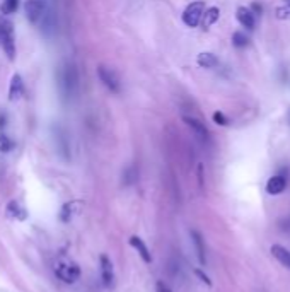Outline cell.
Segmentation results:
<instances>
[{"instance_id":"cell-1","label":"cell","mask_w":290,"mask_h":292,"mask_svg":"<svg viewBox=\"0 0 290 292\" xmlns=\"http://www.w3.org/2000/svg\"><path fill=\"white\" fill-rule=\"evenodd\" d=\"M58 91L63 101H73L79 94V72L73 61H63L58 67Z\"/></svg>"},{"instance_id":"cell-2","label":"cell","mask_w":290,"mask_h":292,"mask_svg":"<svg viewBox=\"0 0 290 292\" xmlns=\"http://www.w3.org/2000/svg\"><path fill=\"white\" fill-rule=\"evenodd\" d=\"M0 45H2L3 52H5L7 58H15V38H14V28L12 22L3 19L0 21Z\"/></svg>"},{"instance_id":"cell-3","label":"cell","mask_w":290,"mask_h":292,"mask_svg":"<svg viewBox=\"0 0 290 292\" xmlns=\"http://www.w3.org/2000/svg\"><path fill=\"white\" fill-rule=\"evenodd\" d=\"M55 274L58 279H61L65 284H73L79 280L80 277V268L77 263L68 260H60L55 263Z\"/></svg>"},{"instance_id":"cell-4","label":"cell","mask_w":290,"mask_h":292,"mask_svg":"<svg viewBox=\"0 0 290 292\" xmlns=\"http://www.w3.org/2000/svg\"><path fill=\"white\" fill-rule=\"evenodd\" d=\"M52 133H53V140H55V147L58 154H60L65 161H70V140H68L67 130L57 123V125L52 126Z\"/></svg>"},{"instance_id":"cell-5","label":"cell","mask_w":290,"mask_h":292,"mask_svg":"<svg viewBox=\"0 0 290 292\" xmlns=\"http://www.w3.org/2000/svg\"><path fill=\"white\" fill-rule=\"evenodd\" d=\"M98 77L110 92H113V94L121 92V82H119V77L113 68L106 67V65H98Z\"/></svg>"},{"instance_id":"cell-6","label":"cell","mask_w":290,"mask_h":292,"mask_svg":"<svg viewBox=\"0 0 290 292\" xmlns=\"http://www.w3.org/2000/svg\"><path fill=\"white\" fill-rule=\"evenodd\" d=\"M38 24H40L41 28V33L45 34V36H53V34L57 33V28H58V15L55 12V9L50 5H46L43 15H41V19L38 21Z\"/></svg>"},{"instance_id":"cell-7","label":"cell","mask_w":290,"mask_h":292,"mask_svg":"<svg viewBox=\"0 0 290 292\" xmlns=\"http://www.w3.org/2000/svg\"><path fill=\"white\" fill-rule=\"evenodd\" d=\"M203 10H205L203 2H191L183 12V22L188 28H196L200 24V21H202Z\"/></svg>"},{"instance_id":"cell-8","label":"cell","mask_w":290,"mask_h":292,"mask_svg":"<svg viewBox=\"0 0 290 292\" xmlns=\"http://www.w3.org/2000/svg\"><path fill=\"white\" fill-rule=\"evenodd\" d=\"M46 0H26L24 5V12H26V19L31 22V24H38V21L41 19L45 9H46Z\"/></svg>"},{"instance_id":"cell-9","label":"cell","mask_w":290,"mask_h":292,"mask_svg":"<svg viewBox=\"0 0 290 292\" xmlns=\"http://www.w3.org/2000/svg\"><path fill=\"white\" fill-rule=\"evenodd\" d=\"M183 121L186 123L189 128L193 130V133H195L196 137L200 138L202 142H208V138H210V133H208L207 126L203 125L202 121L198 120V118H193V117H183Z\"/></svg>"},{"instance_id":"cell-10","label":"cell","mask_w":290,"mask_h":292,"mask_svg":"<svg viewBox=\"0 0 290 292\" xmlns=\"http://www.w3.org/2000/svg\"><path fill=\"white\" fill-rule=\"evenodd\" d=\"M99 265H101V279L103 284L106 287H111L115 284V270H113V263L108 258L106 255H101L99 258Z\"/></svg>"},{"instance_id":"cell-11","label":"cell","mask_w":290,"mask_h":292,"mask_svg":"<svg viewBox=\"0 0 290 292\" xmlns=\"http://www.w3.org/2000/svg\"><path fill=\"white\" fill-rule=\"evenodd\" d=\"M285 188H287V179L282 175L272 176V178L268 179V183H266V191H268L270 195H280L282 191H285Z\"/></svg>"},{"instance_id":"cell-12","label":"cell","mask_w":290,"mask_h":292,"mask_svg":"<svg viewBox=\"0 0 290 292\" xmlns=\"http://www.w3.org/2000/svg\"><path fill=\"white\" fill-rule=\"evenodd\" d=\"M130 244L131 248H135V251L140 255V258L145 261V263H152V255H150L149 248H147V244L144 243V239L138 236H131L130 237Z\"/></svg>"},{"instance_id":"cell-13","label":"cell","mask_w":290,"mask_h":292,"mask_svg":"<svg viewBox=\"0 0 290 292\" xmlns=\"http://www.w3.org/2000/svg\"><path fill=\"white\" fill-rule=\"evenodd\" d=\"M24 92V80L19 74H14L10 79V86H9V101H15L19 99Z\"/></svg>"},{"instance_id":"cell-14","label":"cell","mask_w":290,"mask_h":292,"mask_svg":"<svg viewBox=\"0 0 290 292\" xmlns=\"http://www.w3.org/2000/svg\"><path fill=\"white\" fill-rule=\"evenodd\" d=\"M189 234H191L193 246H195V251H196V256H198L200 265H205L207 263V255H205V243H203L202 234H200L198 231H191Z\"/></svg>"},{"instance_id":"cell-15","label":"cell","mask_w":290,"mask_h":292,"mask_svg":"<svg viewBox=\"0 0 290 292\" xmlns=\"http://www.w3.org/2000/svg\"><path fill=\"white\" fill-rule=\"evenodd\" d=\"M270 251H272L273 258H275L277 261H280L285 268H289L290 270V249H287L282 244H273Z\"/></svg>"},{"instance_id":"cell-16","label":"cell","mask_w":290,"mask_h":292,"mask_svg":"<svg viewBox=\"0 0 290 292\" xmlns=\"http://www.w3.org/2000/svg\"><path fill=\"white\" fill-rule=\"evenodd\" d=\"M235 17H237V21L241 22L246 29H249V31L254 29V14L251 12L247 7H239L237 12H235Z\"/></svg>"},{"instance_id":"cell-17","label":"cell","mask_w":290,"mask_h":292,"mask_svg":"<svg viewBox=\"0 0 290 292\" xmlns=\"http://www.w3.org/2000/svg\"><path fill=\"white\" fill-rule=\"evenodd\" d=\"M220 17V9L219 7H210V9L203 10V15H202V24L203 28H210L212 24H215V22L219 21Z\"/></svg>"},{"instance_id":"cell-18","label":"cell","mask_w":290,"mask_h":292,"mask_svg":"<svg viewBox=\"0 0 290 292\" xmlns=\"http://www.w3.org/2000/svg\"><path fill=\"white\" fill-rule=\"evenodd\" d=\"M7 215L15 219V221H24V219L28 217L26 209L19 202H10L9 205H7Z\"/></svg>"},{"instance_id":"cell-19","label":"cell","mask_w":290,"mask_h":292,"mask_svg":"<svg viewBox=\"0 0 290 292\" xmlns=\"http://www.w3.org/2000/svg\"><path fill=\"white\" fill-rule=\"evenodd\" d=\"M196 61H198V65H200V67H203V68H214V67H217V63H219L217 57H215L214 53H210V52L200 53Z\"/></svg>"},{"instance_id":"cell-20","label":"cell","mask_w":290,"mask_h":292,"mask_svg":"<svg viewBox=\"0 0 290 292\" xmlns=\"http://www.w3.org/2000/svg\"><path fill=\"white\" fill-rule=\"evenodd\" d=\"M137 179H138V169L135 166H130L123 171V184H125V186H131V184H135L137 183Z\"/></svg>"},{"instance_id":"cell-21","label":"cell","mask_w":290,"mask_h":292,"mask_svg":"<svg viewBox=\"0 0 290 292\" xmlns=\"http://www.w3.org/2000/svg\"><path fill=\"white\" fill-rule=\"evenodd\" d=\"M232 45H234L235 48H244V46L249 45V38H247L244 33L237 31V33L232 34Z\"/></svg>"},{"instance_id":"cell-22","label":"cell","mask_w":290,"mask_h":292,"mask_svg":"<svg viewBox=\"0 0 290 292\" xmlns=\"http://www.w3.org/2000/svg\"><path fill=\"white\" fill-rule=\"evenodd\" d=\"M14 140L5 133H0V152H10L14 149Z\"/></svg>"},{"instance_id":"cell-23","label":"cell","mask_w":290,"mask_h":292,"mask_svg":"<svg viewBox=\"0 0 290 292\" xmlns=\"http://www.w3.org/2000/svg\"><path fill=\"white\" fill-rule=\"evenodd\" d=\"M19 7V0H3L2 2V12L3 14H14Z\"/></svg>"},{"instance_id":"cell-24","label":"cell","mask_w":290,"mask_h":292,"mask_svg":"<svg viewBox=\"0 0 290 292\" xmlns=\"http://www.w3.org/2000/svg\"><path fill=\"white\" fill-rule=\"evenodd\" d=\"M278 19H284V21H290V3H285V5L278 7L275 10Z\"/></svg>"},{"instance_id":"cell-25","label":"cell","mask_w":290,"mask_h":292,"mask_svg":"<svg viewBox=\"0 0 290 292\" xmlns=\"http://www.w3.org/2000/svg\"><path fill=\"white\" fill-rule=\"evenodd\" d=\"M72 205L73 203H65L63 207H61V212H60V219L63 222H68L72 217Z\"/></svg>"},{"instance_id":"cell-26","label":"cell","mask_w":290,"mask_h":292,"mask_svg":"<svg viewBox=\"0 0 290 292\" xmlns=\"http://www.w3.org/2000/svg\"><path fill=\"white\" fill-rule=\"evenodd\" d=\"M212 118H214V121L217 123V125H220V126H226L227 123H229V120H227V117L222 113V111H215L214 117H212Z\"/></svg>"},{"instance_id":"cell-27","label":"cell","mask_w":290,"mask_h":292,"mask_svg":"<svg viewBox=\"0 0 290 292\" xmlns=\"http://www.w3.org/2000/svg\"><path fill=\"white\" fill-rule=\"evenodd\" d=\"M195 275L198 277L200 280H202V282L205 284V286L212 287V280H210V277H208V275H205V274H203V270H200V268H196V270H195Z\"/></svg>"},{"instance_id":"cell-28","label":"cell","mask_w":290,"mask_h":292,"mask_svg":"<svg viewBox=\"0 0 290 292\" xmlns=\"http://www.w3.org/2000/svg\"><path fill=\"white\" fill-rule=\"evenodd\" d=\"M156 289H157V292H173L171 289H169L168 286H166L164 282H161V280H159V282L156 284Z\"/></svg>"},{"instance_id":"cell-29","label":"cell","mask_w":290,"mask_h":292,"mask_svg":"<svg viewBox=\"0 0 290 292\" xmlns=\"http://www.w3.org/2000/svg\"><path fill=\"white\" fill-rule=\"evenodd\" d=\"M5 125H7V115L0 111V130L5 128Z\"/></svg>"},{"instance_id":"cell-30","label":"cell","mask_w":290,"mask_h":292,"mask_svg":"<svg viewBox=\"0 0 290 292\" xmlns=\"http://www.w3.org/2000/svg\"><path fill=\"white\" fill-rule=\"evenodd\" d=\"M198 181H200V186H203V166L202 164L198 166Z\"/></svg>"},{"instance_id":"cell-31","label":"cell","mask_w":290,"mask_h":292,"mask_svg":"<svg viewBox=\"0 0 290 292\" xmlns=\"http://www.w3.org/2000/svg\"><path fill=\"white\" fill-rule=\"evenodd\" d=\"M253 10L256 14H261V5H260V3H253Z\"/></svg>"},{"instance_id":"cell-32","label":"cell","mask_w":290,"mask_h":292,"mask_svg":"<svg viewBox=\"0 0 290 292\" xmlns=\"http://www.w3.org/2000/svg\"><path fill=\"white\" fill-rule=\"evenodd\" d=\"M285 2H289V3H290V0H285Z\"/></svg>"}]
</instances>
